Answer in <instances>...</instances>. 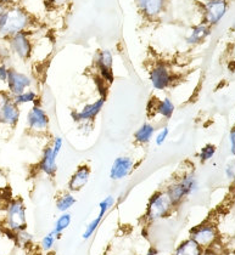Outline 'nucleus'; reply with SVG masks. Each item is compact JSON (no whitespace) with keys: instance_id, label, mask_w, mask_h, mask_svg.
<instances>
[{"instance_id":"1","label":"nucleus","mask_w":235,"mask_h":255,"mask_svg":"<svg viewBox=\"0 0 235 255\" xmlns=\"http://www.w3.org/2000/svg\"><path fill=\"white\" fill-rule=\"evenodd\" d=\"M33 17L26 9L18 5H12L7 9L4 23L0 27V40H6L11 35L21 32H31Z\"/></svg>"},{"instance_id":"2","label":"nucleus","mask_w":235,"mask_h":255,"mask_svg":"<svg viewBox=\"0 0 235 255\" xmlns=\"http://www.w3.org/2000/svg\"><path fill=\"white\" fill-rule=\"evenodd\" d=\"M199 190L198 177L193 171H185L181 176L174 179L167 185L165 191L172 201L174 207H179L185 201V198L194 195Z\"/></svg>"},{"instance_id":"3","label":"nucleus","mask_w":235,"mask_h":255,"mask_svg":"<svg viewBox=\"0 0 235 255\" xmlns=\"http://www.w3.org/2000/svg\"><path fill=\"white\" fill-rule=\"evenodd\" d=\"M4 227L12 235L27 229V208L20 197L10 199L5 204Z\"/></svg>"},{"instance_id":"4","label":"nucleus","mask_w":235,"mask_h":255,"mask_svg":"<svg viewBox=\"0 0 235 255\" xmlns=\"http://www.w3.org/2000/svg\"><path fill=\"white\" fill-rule=\"evenodd\" d=\"M174 209H176V207L173 206L167 192L165 190L156 191L149 198L145 210V220L151 224L156 223V221L170 216Z\"/></svg>"},{"instance_id":"5","label":"nucleus","mask_w":235,"mask_h":255,"mask_svg":"<svg viewBox=\"0 0 235 255\" xmlns=\"http://www.w3.org/2000/svg\"><path fill=\"white\" fill-rule=\"evenodd\" d=\"M6 48L10 55L17 57L21 61H28L32 59L33 55V40L32 32H21L17 34L11 35L6 40Z\"/></svg>"},{"instance_id":"6","label":"nucleus","mask_w":235,"mask_h":255,"mask_svg":"<svg viewBox=\"0 0 235 255\" xmlns=\"http://www.w3.org/2000/svg\"><path fill=\"white\" fill-rule=\"evenodd\" d=\"M149 80L155 90L165 91L176 83V73L165 61H156L149 72Z\"/></svg>"},{"instance_id":"7","label":"nucleus","mask_w":235,"mask_h":255,"mask_svg":"<svg viewBox=\"0 0 235 255\" xmlns=\"http://www.w3.org/2000/svg\"><path fill=\"white\" fill-rule=\"evenodd\" d=\"M21 118V108L15 104L6 90H0V127L10 129L17 127Z\"/></svg>"},{"instance_id":"8","label":"nucleus","mask_w":235,"mask_h":255,"mask_svg":"<svg viewBox=\"0 0 235 255\" xmlns=\"http://www.w3.org/2000/svg\"><path fill=\"white\" fill-rule=\"evenodd\" d=\"M26 128L29 132L37 135L46 134L50 129V117L39 102L32 105L27 112Z\"/></svg>"},{"instance_id":"9","label":"nucleus","mask_w":235,"mask_h":255,"mask_svg":"<svg viewBox=\"0 0 235 255\" xmlns=\"http://www.w3.org/2000/svg\"><path fill=\"white\" fill-rule=\"evenodd\" d=\"M106 102V96L101 95L100 98L94 100L93 102L85 104L81 110L73 111L71 113V117L76 123L81 124H92L95 118L100 115L102 108L105 106Z\"/></svg>"},{"instance_id":"10","label":"nucleus","mask_w":235,"mask_h":255,"mask_svg":"<svg viewBox=\"0 0 235 255\" xmlns=\"http://www.w3.org/2000/svg\"><path fill=\"white\" fill-rule=\"evenodd\" d=\"M33 84H34V80L29 74L10 67L5 85H6V91L11 96H16L28 89H32Z\"/></svg>"},{"instance_id":"11","label":"nucleus","mask_w":235,"mask_h":255,"mask_svg":"<svg viewBox=\"0 0 235 255\" xmlns=\"http://www.w3.org/2000/svg\"><path fill=\"white\" fill-rule=\"evenodd\" d=\"M94 67L96 69L99 78L106 84L113 82V55L109 49L99 50L94 57Z\"/></svg>"},{"instance_id":"12","label":"nucleus","mask_w":235,"mask_h":255,"mask_svg":"<svg viewBox=\"0 0 235 255\" xmlns=\"http://www.w3.org/2000/svg\"><path fill=\"white\" fill-rule=\"evenodd\" d=\"M218 238L217 229L212 224H201L190 231V240L194 241L203 249L211 248Z\"/></svg>"},{"instance_id":"13","label":"nucleus","mask_w":235,"mask_h":255,"mask_svg":"<svg viewBox=\"0 0 235 255\" xmlns=\"http://www.w3.org/2000/svg\"><path fill=\"white\" fill-rule=\"evenodd\" d=\"M135 169V160L131 156H118L112 162L110 168V179L112 181H121L131 176Z\"/></svg>"},{"instance_id":"14","label":"nucleus","mask_w":235,"mask_h":255,"mask_svg":"<svg viewBox=\"0 0 235 255\" xmlns=\"http://www.w3.org/2000/svg\"><path fill=\"white\" fill-rule=\"evenodd\" d=\"M228 10L227 0H209L204 6L205 22L210 26H216L225 17Z\"/></svg>"},{"instance_id":"15","label":"nucleus","mask_w":235,"mask_h":255,"mask_svg":"<svg viewBox=\"0 0 235 255\" xmlns=\"http://www.w3.org/2000/svg\"><path fill=\"white\" fill-rule=\"evenodd\" d=\"M135 2L143 17L150 21L161 17L166 10V0H137Z\"/></svg>"},{"instance_id":"16","label":"nucleus","mask_w":235,"mask_h":255,"mask_svg":"<svg viewBox=\"0 0 235 255\" xmlns=\"http://www.w3.org/2000/svg\"><path fill=\"white\" fill-rule=\"evenodd\" d=\"M90 175H92V169L88 164H81L79 167H77L76 170L71 175L70 180H68L67 190L72 193L79 192V191L87 186V184L89 182Z\"/></svg>"},{"instance_id":"17","label":"nucleus","mask_w":235,"mask_h":255,"mask_svg":"<svg viewBox=\"0 0 235 255\" xmlns=\"http://www.w3.org/2000/svg\"><path fill=\"white\" fill-rule=\"evenodd\" d=\"M149 112L157 117L168 121L172 118L176 111V105L170 98H162V99H153L149 104Z\"/></svg>"},{"instance_id":"18","label":"nucleus","mask_w":235,"mask_h":255,"mask_svg":"<svg viewBox=\"0 0 235 255\" xmlns=\"http://www.w3.org/2000/svg\"><path fill=\"white\" fill-rule=\"evenodd\" d=\"M38 169L48 177H54L57 173V156H55L50 145H46L41 151Z\"/></svg>"},{"instance_id":"19","label":"nucleus","mask_w":235,"mask_h":255,"mask_svg":"<svg viewBox=\"0 0 235 255\" xmlns=\"http://www.w3.org/2000/svg\"><path fill=\"white\" fill-rule=\"evenodd\" d=\"M210 34H211V26L206 22H201L190 29V32L185 37V44L189 46H196L203 43Z\"/></svg>"},{"instance_id":"20","label":"nucleus","mask_w":235,"mask_h":255,"mask_svg":"<svg viewBox=\"0 0 235 255\" xmlns=\"http://www.w3.org/2000/svg\"><path fill=\"white\" fill-rule=\"evenodd\" d=\"M155 134H156V128H155L154 124L150 123V122H145L134 131V142L140 146L148 145V143L151 142Z\"/></svg>"},{"instance_id":"21","label":"nucleus","mask_w":235,"mask_h":255,"mask_svg":"<svg viewBox=\"0 0 235 255\" xmlns=\"http://www.w3.org/2000/svg\"><path fill=\"white\" fill-rule=\"evenodd\" d=\"M77 203L76 197L70 191H65L61 192L59 196L56 197V201H55V207H56L57 212L60 213H67L70 212V209L74 204Z\"/></svg>"},{"instance_id":"22","label":"nucleus","mask_w":235,"mask_h":255,"mask_svg":"<svg viewBox=\"0 0 235 255\" xmlns=\"http://www.w3.org/2000/svg\"><path fill=\"white\" fill-rule=\"evenodd\" d=\"M12 99L18 107L26 106V105H34L39 102V95L34 89H28V90L23 91L18 95L12 96Z\"/></svg>"},{"instance_id":"23","label":"nucleus","mask_w":235,"mask_h":255,"mask_svg":"<svg viewBox=\"0 0 235 255\" xmlns=\"http://www.w3.org/2000/svg\"><path fill=\"white\" fill-rule=\"evenodd\" d=\"M201 253H203V248L189 238L179 245L174 255H201Z\"/></svg>"},{"instance_id":"24","label":"nucleus","mask_w":235,"mask_h":255,"mask_svg":"<svg viewBox=\"0 0 235 255\" xmlns=\"http://www.w3.org/2000/svg\"><path fill=\"white\" fill-rule=\"evenodd\" d=\"M71 223H72L71 213L70 212L61 213L59 218L56 219V221H55L54 227H52L51 231L54 232V234L56 235L57 237H60V236H61L63 232H65L66 230L68 229V227H70Z\"/></svg>"},{"instance_id":"25","label":"nucleus","mask_w":235,"mask_h":255,"mask_svg":"<svg viewBox=\"0 0 235 255\" xmlns=\"http://www.w3.org/2000/svg\"><path fill=\"white\" fill-rule=\"evenodd\" d=\"M13 240H15V243L20 247V248H27V247L32 245L34 237H33L31 232H28V230L24 229L16 232V234H13Z\"/></svg>"},{"instance_id":"26","label":"nucleus","mask_w":235,"mask_h":255,"mask_svg":"<svg viewBox=\"0 0 235 255\" xmlns=\"http://www.w3.org/2000/svg\"><path fill=\"white\" fill-rule=\"evenodd\" d=\"M102 219H104V218H101V216L98 215L95 219H93V220L90 221L89 224H88L87 227H85L84 232H83V235H82L83 240H84V241L89 240V238L92 237L94 234H95L96 230H98L99 226H100Z\"/></svg>"},{"instance_id":"27","label":"nucleus","mask_w":235,"mask_h":255,"mask_svg":"<svg viewBox=\"0 0 235 255\" xmlns=\"http://www.w3.org/2000/svg\"><path fill=\"white\" fill-rule=\"evenodd\" d=\"M116 204V198L111 195L106 196L104 199L99 203V216H101V218H104L105 215L107 214V213L110 212V210L112 209V207Z\"/></svg>"},{"instance_id":"28","label":"nucleus","mask_w":235,"mask_h":255,"mask_svg":"<svg viewBox=\"0 0 235 255\" xmlns=\"http://www.w3.org/2000/svg\"><path fill=\"white\" fill-rule=\"evenodd\" d=\"M216 154V146L212 145V143H207L205 145L203 148L199 152V159H200L201 163L209 162L210 159H212Z\"/></svg>"},{"instance_id":"29","label":"nucleus","mask_w":235,"mask_h":255,"mask_svg":"<svg viewBox=\"0 0 235 255\" xmlns=\"http://www.w3.org/2000/svg\"><path fill=\"white\" fill-rule=\"evenodd\" d=\"M57 236L54 234V232L50 231L49 234H46L41 238V242H40V248L43 249L44 252H50L52 248L55 247V243H56L57 240Z\"/></svg>"},{"instance_id":"30","label":"nucleus","mask_w":235,"mask_h":255,"mask_svg":"<svg viewBox=\"0 0 235 255\" xmlns=\"http://www.w3.org/2000/svg\"><path fill=\"white\" fill-rule=\"evenodd\" d=\"M168 136H170V128H168V126H164L162 128H160L154 136L155 143H156L157 146H162L166 142Z\"/></svg>"},{"instance_id":"31","label":"nucleus","mask_w":235,"mask_h":255,"mask_svg":"<svg viewBox=\"0 0 235 255\" xmlns=\"http://www.w3.org/2000/svg\"><path fill=\"white\" fill-rule=\"evenodd\" d=\"M50 146H51L52 152H54L55 156L59 157L60 152H61V149L63 147V138L61 136H55L54 138H52Z\"/></svg>"},{"instance_id":"32","label":"nucleus","mask_w":235,"mask_h":255,"mask_svg":"<svg viewBox=\"0 0 235 255\" xmlns=\"http://www.w3.org/2000/svg\"><path fill=\"white\" fill-rule=\"evenodd\" d=\"M225 174L227 179L231 180V181H235V159L231 160V162L226 165Z\"/></svg>"},{"instance_id":"33","label":"nucleus","mask_w":235,"mask_h":255,"mask_svg":"<svg viewBox=\"0 0 235 255\" xmlns=\"http://www.w3.org/2000/svg\"><path fill=\"white\" fill-rule=\"evenodd\" d=\"M10 67L5 62H0V82L5 84L7 80V74H9Z\"/></svg>"},{"instance_id":"34","label":"nucleus","mask_w":235,"mask_h":255,"mask_svg":"<svg viewBox=\"0 0 235 255\" xmlns=\"http://www.w3.org/2000/svg\"><path fill=\"white\" fill-rule=\"evenodd\" d=\"M49 5L55 9H59V7H63L70 2V0H48Z\"/></svg>"},{"instance_id":"35","label":"nucleus","mask_w":235,"mask_h":255,"mask_svg":"<svg viewBox=\"0 0 235 255\" xmlns=\"http://www.w3.org/2000/svg\"><path fill=\"white\" fill-rule=\"evenodd\" d=\"M229 142H231V153L235 156V127L229 132Z\"/></svg>"},{"instance_id":"36","label":"nucleus","mask_w":235,"mask_h":255,"mask_svg":"<svg viewBox=\"0 0 235 255\" xmlns=\"http://www.w3.org/2000/svg\"><path fill=\"white\" fill-rule=\"evenodd\" d=\"M7 9H9V6H6V5L0 2V27H1L2 23H4L5 17H6V13H7Z\"/></svg>"},{"instance_id":"37","label":"nucleus","mask_w":235,"mask_h":255,"mask_svg":"<svg viewBox=\"0 0 235 255\" xmlns=\"http://www.w3.org/2000/svg\"><path fill=\"white\" fill-rule=\"evenodd\" d=\"M21 0H0V2L4 5H6V6H12V5H18V2H20Z\"/></svg>"},{"instance_id":"38","label":"nucleus","mask_w":235,"mask_h":255,"mask_svg":"<svg viewBox=\"0 0 235 255\" xmlns=\"http://www.w3.org/2000/svg\"><path fill=\"white\" fill-rule=\"evenodd\" d=\"M201 255H220L216 253L215 251H212L211 248H207V249H203V253H201Z\"/></svg>"},{"instance_id":"39","label":"nucleus","mask_w":235,"mask_h":255,"mask_svg":"<svg viewBox=\"0 0 235 255\" xmlns=\"http://www.w3.org/2000/svg\"><path fill=\"white\" fill-rule=\"evenodd\" d=\"M156 253H157V252L155 251V249L151 248V249H149V252L145 255H156Z\"/></svg>"},{"instance_id":"40","label":"nucleus","mask_w":235,"mask_h":255,"mask_svg":"<svg viewBox=\"0 0 235 255\" xmlns=\"http://www.w3.org/2000/svg\"><path fill=\"white\" fill-rule=\"evenodd\" d=\"M232 29H233L234 32H235V21L233 22V24H232Z\"/></svg>"},{"instance_id":"41","label":"nucleus","mask_w":235,"mask_h":255,"mask_svg":"<svg viewBox=\"0 0 235 255\" xmlns=\"http://www.w3.org/2000/svg\"><path fill=\"white\" fill-rule=\"evenodd\" d=\"M0 174H1V171H0Z\"/></svg>"},{"instance_id":"42","label":"nucleus","mask_w":235,"mask_h":255,"mask_svg":"<svg viewBox=\"0 0 235 255\" xmlns=\"http://www.w3.org/2000/svg\"><path fill=\"white\" fill-rule=\"evenodd\" d=\"M134 1H137V0H134Z\"/></svg>"}]
</instances>
